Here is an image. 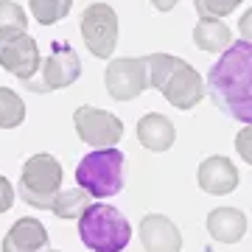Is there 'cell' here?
<instances>
[{"mask_svg":"<svg viewBox=\"0 0 252 252\" xmlns=\"http://www.w3.org/2000/svg\"><path fill=\"white\" fill-rule=\"evenodd\" d=\"M48 252H59V250H48Z\"/></svg>","mask_w":252,"mask_h":252,"instance_id":"26","label":"cell"},{"mask_svg":"<svg viewBox=\"0 0 252 252\" xmlns=\"http://www.w3.org/2000/svg\"><path fill=\"white\" fill-rule=\"evenodd\" d=\"M207 233L219 244H238L247 233V216L238 207H216L207 213Z\"/></svg>","mask_w":252,"mask_h":252,"instance_id":"14","label":"cell"},{"mask_svg":"<svg viewBox=\"0 0 252 252\" xmlns=\"http://www.w3.org/2000/svg\"><path fill=\"white\" fill-rule=\"evenodd\" d=\"M193 45L207 54H224L233 45V34L230 26L219 17H202L193 28Z\"/></svg>","mask_w":252,"mask_h":252,"instance_id":"16","label":"cell"},{"mask_svg":"<svg viewBox=\"0 0 252 252\" xmlns=\"http://www.w3.org/2000/svg\"><path fill=\"white\" fill-rule=\"evenodd\" d=\"M45 244H48V230L42 227V221L26 216L11 224L0 250L3 252H45Z\"/></svg>","mask_w":252,"mask_h":252,"instance_id":"13","label":"cell"},{"mask_svg":"<svg viewBox=\"0 0 252 252\" xmlns=\"http://www.w3.org/2000/svg\"><path fill=\"white\" fill-rule=\"evenodd\" d=\"M140 244L146 252H180L182 235L168 216L149 213L140 219Z\"/></svg>","mask_w":252,"mask_h":252,"instance_id":"12","label":"cell"},{"mask_svg":"<svg viewBox=\"0 0 252 252\" xmlns=\"http://www.w3.org/2000/svg\"><path fill=\"white\" fill-rule=\"evenodd\" d=\"M79 238L93 252H124L132 238V224L118 207L95 202L81 213Z\"/></svg>","mask_w":252,"mask_h":252,"instance_id":"3","label":"cell"},{"mask_svg":"<svg viewBox=\"0 0 252 252\" xmlns=\"http://www.w3.org/2000/svg\"><path fill=\"white\" fill-rule=\"evenodd\" d=\"M238 31H241V36L247 39V42H252V9H247L241 14V20H238Z\"/></svg>","mask_w":252,"mask_h":252,"instance_id":"24","label":"cell"},{"mask_svg":"<svg viewBox=\"0 0 252 252\" xmlns=\"http://www.w3.org/2000/svg\"><path fill=\"white\" fill-rule=\"evenodd\" d=\"M107 93L115 101H132L140 93L152 87L149 81V59L146 56H124V59H109L107 73Z\"/></svg>","mask_w":252,"mask_h":252,"instance_id":"10","label":"cell"},{"mask_svg":"<svg viewBox=\"0 0 252 252\" xmlns=\"http://www.w3.org/2000/svg\"><path fill=\"white\" fill-rule=\"evenodd\" d=\"M59 190H62V162L54 154L42 152L23 162L17 193L23 196L26 205L36 207V210H48Z\"/></svg>","mask_w":252,"mask_h":252,"instance_id":"5","label":"cell"},{"mask_svg":"<svg viewBox=\"0 0 252 252\" xmlns=\"http://www.w3.org/2000/svg\"><path fill=\"white\" fill-rule=\"evenodd\" d=\"M76 135L93 149H112L124 137V121L107 109H98L93 104H81L73 112Z\"/></svg>","mask_w":252,"mask_h":252,"instance_id":"8","label":"cell"},{"mask_svg":"<svg viewBox=\"0 0 252 252\" xmlns=\"http://www.w3.org/2000/svg\"><path fill=\"white\" fill-rule=\"evenodd\" d=\"M137 140L149 149V152H168L177 140V129L165 115L160 112H149L137 121Z\"/></svg>","mask_w":252,"mask_h":252,"instance_id":"15","label":"cell"},{"mask_svg":"<svg viewBox=\"0 0 252 252\" xmlns=\"http://www.w3.org/2000/svg\"><path fill=\"white\" fill-rule=\"evenodd\" d=\"M118 14L107 3H90L81 14V39L95 59H112L118 45Z\"/></svg>","mask_w":252,"mask_h":252,"instance_id":"7","label":"cell"},{"mask_svg":"<svg viewBox=\"0 0 252 252\" xmlns=\"http://www.w3.org/2000/svg\"><path fill=\"white\" fill-rule=\"evenodd\" d=\"M241 6V0H193V9L202 17H227L230 11H235Z\"/></svg>","mask_w":252,"mask_h":252,"instance_id":"21","label":"cell"},{"mask_svg":"<svg viewBox=\"0 0 252 252\" xmlns=\"http://www.w3.org/2000/svg\"><path fill=\"white\" fill-rule=\"evenodd\" d=\"M28 28V14L26 9L14 0H0V34L9 31H26Z\"/></svg>","mask_w":252,"mask_h":252,"instance_id":"20","label":"cell"},{"mask_svg":"<svg viewBox=\"0 0 252 252\" xmlns=\"http://www.w3.org/2000/svg\"><path fill=\"white\" fill-rule=\"evenodd\" d=\"M76 182L90 196L107 199L121 193L126 185V157L121 149H95L81 157L76 168Z\"/></svg>","mask_w":252,"mask_h":252,"instance_id":"4","label":"cell"},{"mask_svg":"<svg viewBox=\"0 0 252 252\" xmlns=\"http://www.w3.org/2000/svg\"><path fill=\"white\" fill-rule=\"evenodd\" d=\"M207 95L224 115L252 126V42L238 39L207 70Z\"/></svg>","mask_w":252,"mask_h":252,"instance_id":"1","label":"cell"},{"mask_svg":"<svg viewBox=\"0 0 252 252\" xmlns=\"http://www.w3.org/2000/svg\"><path fill=\"white\" fill-rule=\"evenodd\" d=\"M11 205H14V188L6 177H0V213H6Z\"/></svg>","mask_w":252,"mask_h":252,"instance_id":"23","label":"cell"},{"mask_svg":"<svg viewBox=\"0 0 252 252\" xmlns=\"http://www.w3.org/2000/svg\"><path fill=\"white\" fill-rule=\"evenodd\" d=\"M124 252H126V250H124Z\"/></svg>","mask_w":252,"mask_h":252,"instance_id":"27","label":"cell"},{"mask_svg":"<svg viewBox=\"0 0 252 252\" xmlns=\"http://www.w3.org/2000/svg\"><path fill=\"white\" fill-rule=\"evenodd\" d=\"M177 3H180V0H152V6L157 11H162V14H165V11H171Z\"/></svg>","mask_w":252,"mask_h":252,"instance_id":"25","label":"cell"},{"mask_svg":"<svg viewBox=\"0 0 252 252\" xmlns=\"http://www.w3.org/2000/svg\"><path fill=\"white\" fill-rule=\"evenodd\" d=\"M0 67L11 76H17L23 84L34 79L42 67V56H39L34 36L28 31L0 34Z\"/></svg>","mask_w":252,"mask_h":252,"instance_id":"9","label":"cell"},{"mask_svg":"<svg viewBox=\"0 0 252 252\" xmlns=\"http://www.w3.org/2000/svg\"><path fill=\"white\" fill-rule=\"evenodd\" d=\"M26 121V104L14 90L0 87V129H17Z\"/></svg>","mask_w":252,"mask_h":252,"instance_id":"18","label":"cell"},{"mask_svg":"<svg viewBox=\"0 0 252 252\" xmlns=\"http://www.w3.org/2000/svg\"><path fill=\"white\" fill-rule=\"evenodd\" d=\"M149 59V81L154 90H160L168 104L177 109H193L205 98V79L190 67L185 59L171 54H152Z\"/></svg>","mask_w":252,"mask_h":252,"instance_id":"2","label":"cell"},{"mask_svg":"<svg viewBox=\"0 0 252 252\" xmlns=\"http://www.w3.org/2000/svg\"><path fill=\"white\" fill-rule=\"evenodd\" d=\"M28 6L39 26H54L70 14L73 0H28Z\"/></svg>","mask_w":252,"mask_h":252,"instance_id":"19","label":"cell"},{"mask_svg":"<svg viewBox=\"0 0 252 252\" xmlns=\"http://www.w3.org/2000/svg\"><path fill=\"white\" fill-rule=\"evenodd\" d=\"M235 152L244 162L252 165V126H244L241 132L235 135Z\"/></svg>","mask_w":252,"mask_h":252,"instance_id":"22","label":"cell"},{"mask_svg":"<svg viewBox=\"0 0 252 252\" xmlns=\"http://www.w3.org/2000/svg\"><path fill=\"white\" fill-rule=\"evenodd\" d=\"M81 76V59L67 42H54L51 54L42 59V67L31 81H26L28 90L34 93H54L76 84Z\"/></svg>","mask_w":252,"mask_h":252,"instance_id":"6","label":"cell"},{"mask_svg":"<svg viewBox=\"0 0 252 252\" xmlns=\"http://www.w3.org/2000/svg\"><path fill=\"white\" fill-rule=\"evenodd\" d=\"M90 207V193L84 188H67V190H59L54 199V210L59 219H81V213Z\"/></svg>","mask_w":252,"mask_h":252,"instance_id":"17","label":"cell"},{"mask_svg":"<svg viewBox=\"0 0 252 252\" xmlns=\"http://www.w3.org/2000/svg\"><path fill=\"white\" fill-rule=\"evenodd\" d=\"M196 182L210 196H227V193H233L238 188V168H235V162L230 157L213 154V157L199 162Z\"/></svg>","mask_w":252,"mask_h":252,"instance_id":"11","label":"cell"}]
</instances>
